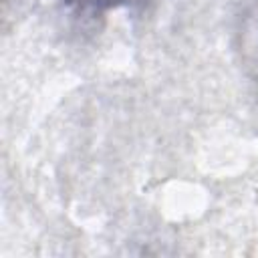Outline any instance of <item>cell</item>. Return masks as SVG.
<instances>
[{"label": "cell", "instance_id": "cell-1", "mask_svg": "<svg viewBox=\"0 0 258 258\" xmlns=\"http://www.w3.org/2000/svg\"><path fill=\"white\" fill-rule=\"evenodd\" d=\"M242 54L246 64L258 75V2L242 20Z\"/></svg>", "mask_w": 258, "mask_h": 258}, {"label": "cell", "instance_id": "cell-2", "mask_svg": "<svg viewBox=\"0 0 258 258\" xmlns=\"http://www.w3.org/2000/svg\"><path fill=\"white\" fill-rule=\"evenodd\" d=\"M77 2L87 8H93V10H103V8H115V6L127 4L131 0H77Z\"/></svg>", "mask_w": 258, "mask_h": 258}]
</instances>
